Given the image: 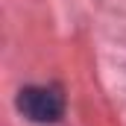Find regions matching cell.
<instances>
[{"mask_svg": "<svg viewBox=\"0 0 126 126\" xmlns=\"http://www.w3.org/2000/svg\"><path fill=\"white\" fill-rule=\"evenodd\" d=\"M18 109L32 123H56L64 111V100L53 85H27L18 94Z\"/></svg>", "mask_w": 126, "mask_h": 126, "instance_id": "obj_1", "label": "cell"}]
</instances>
